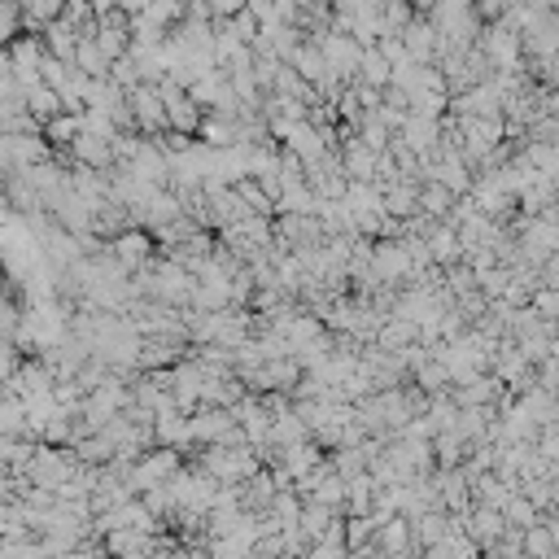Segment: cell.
Segmentation results:
<instances>
[{
  "label": "cell",
  "mask_w": 559,
  "mask_h": 559,
  "mask_svg": "<svg viewBox=\"0 0 559 559\" xmlns=\"http://www.w3.org/2000/svg\"><path fill=\"white\" fill-rule=\"evenodd\" d=\"M555 538H551V529H546V524H533V529H524V533H520V555L524 559H555Z\"/></svg>",
  "instance_id": "obj_1"
},
{
  "label": "cell",
  "mask_w": 559,
  "mask_h": 559,
  "mask_svg": "<svg viewBox=\"0 0 559 559\" xmlns=\"http://www.w3.org/2000/svg\"><path fill=\"white\" fill-rule=\"evenodd\" d=\"M144 254H149V240H144V237H122L119 240V258L122 262H132V267H136Z\"/></svg>",
  "instance_id": "obj_2"
},
{
  "label": "cell",
  "mask_w": 559,
  "mask_h": 559,
  "mask_svg": "<svg viewBox=\"0 0 559 559\" xmlns=\"http://www.w3.org/2000/svg\"><path fill=\"white\" fill-rule=\"evenodd\" d=\"M380 542H385L389 551H402V546H406V520H389V524L380 529Z\"/></svg>",
  "instance_id": "obj_3"
},
{
  "label": "cell",
  "mask_w": 559,
  "mask_h": 559,
  "mask_svg": "<svg viewBox=\"0 0 559 559\" xmlns=\"http://www.w3.org/2000/svg\"><path fill=\"white\" fill-rule=\"evenodd\" d=\"M507 5H512V0H477V9H472V14H477V18L499 22L502 14H507Z\"/></svg>",
  "instance_id": "obj_4"
}]
</instances>
